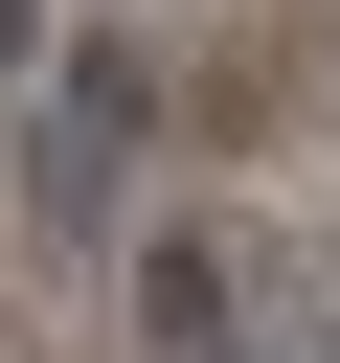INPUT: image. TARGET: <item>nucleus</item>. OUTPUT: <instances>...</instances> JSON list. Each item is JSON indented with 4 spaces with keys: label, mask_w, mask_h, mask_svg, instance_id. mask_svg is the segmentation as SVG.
I'll return each instance as SVG.
<instances>
[{
    "label": "nucleus",
    "mask_w": 340,
    "mask_h": 363,
    "mask_svg": "<svg viewBox=\"0 0 340 363\" xmlns=\"http://www.w3.org/2000/svg\"><path fill=\"white\" fill-rule=\"evenodd\" d=\"M113 159H136V68L91 45V68H68L45 113H23V204H45L68 250H91V227H113Z\"/></svg>",
    "instance_id": "nucleus-1"
},
{
    "label": "nucleus",
    "mask_w": 340,
    "mask_h": 363,
    "mask_svg": "<svg viewBox=\"0 0 340 363\" xmlns=\"http://www.w3.org/2000/svg\"><path fill=\"white\" fill-rule=\"evenodd\" d=\"M136 340H159V363H227V250H204V227L136 250Z\"/></svg>",
    "instance_id": "nucleus-2"
},
{
    "label": "nucleus",
    "mask_w": 340,
    "mask_h": 363,
    "mask_svg": "<svg viewBox=\"0 0 340 363\" xmlns=\"http://www.w3.org/2000/svg\"><path fill=\"white\" fill-rule=\"evenodd\" d=\"M23 45H45V0H0V68H23Z\"/></svg>",
    "instance_id": "nucleus-3"
}]
</instances>
